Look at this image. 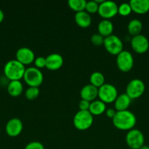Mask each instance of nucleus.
Listing matches in <instances>:
<instances>
[{"label":"nucleus","mask_w":149,"mask_h":149,"mask_svg":"<svg viewBox=\"0 0 149 149\" xmlns=\"http://www.w3.org/2000/svg\"><path fill=\"white\" fill-rule=\"evenodd\" d=\"M112 120L114 126L120 130H131L137 122L135 115L129 110L117 111Z\"/></svg>","instance_id":"1"},{"label":"nucleus","mask_w":149,"mask_h":149,"mask_svg":"<svg viewBox=\"0 0 149 149\" xmlns=\"http://www.w3.org/2000/svg\"><path fill=\"white\" fill-rule=\"evenodd\" d=\"M26 68L17 60H10L5 63L4 66V76L10 81L20 80L23 78Z\"/></svg>","instance_id":"2"},{"label":"nucleus","mask_w":149,"mask_h":149,"mask_svg":"<svg viewBox=\"0 0 149 149\" xmlns=\"http://www.w3.org/2000/svg\"><path fill=\"white\" fill-rule=\"evenodd\" d=\"M93 122V115L89 111H78L73 118V125L76 129L84 131L91 127Z\"/></svg>","instance_id":"3"},{"label":"nucleus","mask_w":149,"mask_h":149,"mask_svg":"<svg viewBox=\"0 0 149 149\" xmlns=\"http://www.w3.org/2000/svg\"><path fill=\"white\" fill-rule=\"evenodd\" d=\"M23 79L29 87H39L43 81V74L39 68L29 67L26 68Z\"/></svg>","instance_id":"4"},{"label":"nucleus","mask_w":149,"mask_h":149,"mask_svg":"<svg viewBox=\"0 0 149 149\" xmlns=\"http://www.w3.org/2000/svg\"><path fill=\"white\" fill-rule=\"evenodd\" d=\"M118 95L116 87L111 84L105 83L98 88V97L99 100L105 103H112L115 101Z\"/></svg>","instance_id":"5"},{"label":"nucleus","mask_w":149,"mask_h":149,"mask_svg":"<svg viewBox=\"0 0 149 149\" xmlns=\"http://www.w3.org/2000/svg\"><path fill=\"white\" fill-rule=\"evenodd\" d=\"M145 90V83L140 79H131L127 84L126 87V93L132 100L142 96Z\"/></svg>","instance_id":"6"},{"label":"nucleus","mask_w":149,"mask_h":149,"mask_svg":"<svg viewBox=\"0 0 149 149\" xmlns=\"http://www.w3.org/2000/svg\"><path fill=\"white\" fill-rule=\"evenodd\" d=\"M126 143L130 149H139L145 143L144 135L140 130L134 128L127 132Z\"/></svg>","instance_id":"7"},{"label":"nucleus","mask_w":149,"mask_h":149,"mask_svg":"<svg viewBox=\"0 0 149 149\" xmlns=\"http://www.w3.org/2000/svg\"><path fill=\"white\" fill-rule=\"evenodd\" d=\"M116 56V64L118 69L123 72L131 71L134 65L132 54L127 50H123Z\"/></svg>","instance_id":"8"},{"label":"nucleus","mask_w":149,"mask_h":149,"mask_svg":"<svg viewBox=\"0 0 149 149\" xmlns=\"http://www.w3.org/2000/svg\"><path fill=\"white\" fill-rule=\"evenodd\" d=\"M103 45L105 49L111 55H118L121 51L124 50L122 41L116 35L112 34L105 37Z\"/></svg>","instance_id":"9"},{"label":"nucleus","mask_w":149,"mask_h":149,"mask_svg":"<svg viewBox=\"0 0 149 149\" xmlns=\"http://www.w3.org/2000/svg\"><path fill=\"white\" fill-rule=\"evenodd\" d=\"M98 13L103 19H110L118 14V5L113 1H103L99 4Z\"/></svg>","instance_id":"10"},{"label":"nucleus","mask_w":149,"mask_h":149,"mask_svg":"<svg viewBox=\"0 0 149 149\" xmlns=\"http://www.w3.org/2000/svg\"><path fill=\"white\" fill-rule=\"evenodd\" d=\"M131 46L133 50L138 54H143L149 49V41L146 36L139 34L132 36L131 39Z\"/></svg>","instance_id":"11"},{"label":"nucleus","mask_w":149,"mask_h":149,"mask_svg":"<svg viewBox=\"0 0 149 149\" xmlns=\"http://www.w3.org/2000/svg\"><path fill=\"white\" fill-rule=\"evenodd\" d=\"M16 60L23 65H29L35 60V55L33 50L27 47H22L18 49L15 53Z\"/></svg>","instance_id":"12"},{"label":"nucleus","mask_w":149,"mask_h":149,"mask_svg":"<svg viewBox=\"0 0 149 149\" xmlns=\"http://www.w3.org/2000/svg\"><path fill=\"white\" fill-rule=\"evenodd\" d=\"M23 122L18 118H13L6 124L5 131L10 137H17L23 130Z\"/></svg>","instance_id":"13"},{"label":"nucleus","mask_w":149,"mask_h":149,"mask_svg":"<svg viewBox=\"0 0 149 149\" xmlns=\"http://www.w3.org/2000/svg\"><path fill=\"white\" fill-rule=\"evenodd\" d=\"M46 59V67L48 69L51 71H56L59 68H61V66L64 64V58L61 56V55L58 53H51L48 55L45 58Z\"/></svg>","instance_id":"14"},{"label":"nucleus","mask_w":149,"mask_h":149,"mask_svg":"<svg viewBox=\"0 0 149 149\" xmlns=\"http://www.w3.org/2000/svg\"><path fill=\"white\" fill-rule=\"evenodd\" d=\"M80 95L82 100L92 102L98 97V88L92 84H86L82 87L80 92Z\"/></svg>","instance_id":"15"},{"label":"nucleus","mask_w":149,"mask_h":149,"mask_svg":"<svg viewBox=\"0 0 149 149\" xmlns=\"http://www.w3.org/2000/svg\"><path fill=\"white\" fill-rule=\"evenodd\" d=\"M129 4L131 10L139 15H143L149 11V0H131Z\"/></svg>","instance_id":"16"},{"label":"nucleus","mask_w":149,"mask_h":149,"mask_svg":"<svg viewBox=\"0 0 149 149\" xmlns=\"http://www.w3.org/2000/svg\"><path fill=\"white\" fill-rule=\"evenodd\" d=\"M131 99L127 95V93H122V94L118 95V97L114 101L115 109L117 111L127 110L131 104Z\"/></svg>","instance_id":"17"},{"label":"nucleus","mask_w":149,"mask_h":149,"mask_svg":"<svg viewBox=\"0 0 149 149\" xmlns=\"http://www.w3.org/2000/svg\"><path fill=\"white\" fill-rule=\"evenodd\" d=\"M74 20L77 26L81 28H88L91 24L92 19L90 14L86 10L76 13L74 15Z\"/></svg>","instance_id":"18"},{"label":"nucleus","mask_w":149,"mask_h":149,"mask_svg":"<svg viewBox=\"0 0 149 149\" xmlns=\"http://www.w3.org/2000/svg\"><path fill=\"white\" fill-rule=\"evenodd\" d=\"M113 24L108 19H103L98 24V33L103 37H107L112 34Z\"/></svg>","instance_id":"19"},{"label":"nucleus","mask_w":149,"mask_h":149,"mask_svg":"<svg viewBox=\"0 0 149 149\" xmlns=\"http://www.w3.org/2000/svg\"><path fill=\"white\" fill-rule=\"evenodd\" d=\"M7 93L9 95L13 97H18L20 95L23 93V86L20 80H14V81H10L7 84Z\"/></svg>","instance_id":"20"},{"label":"nucleus","mask_w":149,"mask_h":149,"mask_svg":"<svg viewBox=\"0 0 149 149\" xmlns=\"http://www.w3.org/2000/svg\"><path fill=\"white\" fill-rule=\"evenodd\" d=\"M106 109V105L104 102L100 100H94L91 102L89 111L93 116H99L105 112Z\"/></svg>","instance_id":"21"},{"label":"nucleus","mask_w":149,"mask_h":149,"mask_svg":"<svg viewBox=\"0 0 149 149\" xmlns=\"http://www.w3.org/2000/svg\"><path fill=\"white\" fill-rule=\"evenodd\" d=\"M127 30L132 36L140 34L143 30V23L138 19H132L129 22Z\"/></svg>","instance_id":"22"},{"label":"nucleus","mask_w":149,"mask_h":149,"mask_svg":"<svg viewBox=\"0 0 149 149\" xmlns=\"http://www.w3.org/2000/svg\"><path fill=\"white\" fill-rule=\"evenodd\" d=\"M89 80H90L91 84L99 88V87H100L101 86H102L105 84V79L103 74L99 72V71H95V72L92 73L91 74Z\"/></svg>","instance_id":"23"},{"label":"nucleus","mask_w":149,"mask_h":149,"mask_svg":"<svg viewBox=\"0 0 149 149\" xmlns=\"http://www.w3.org/2000/svg\"><path fill=\"white\" fill-rule=\"evenodd\" d=\"M86 0H69L68 5L72 10L76 13L84 11L86 8Z\"/></svg>","instance_id":"24"},{"label":"nucleus","mask_w":149,"mask_h":149,"mask_svg":"<svg viewBox=\"0 0 149 149\" xmlns=\"http://www.w3.org/2000/svg\"><path fill=\"white\" fill-rule=\"evenodd\" d=\"M39 87H29L25 92V97L29 100H35L39 95Z\"/></svg>","instance_id":"25"},{"label":"nucleus","mask_w":149,"mask_h":149,"mask_svg":"<svg viewBox=\"0 0 149 149\" xmlns=\"http://www.w3.org/2000/svg\"><path fill=\"white\" fill-rule=\"evenodd\" d=\"M132 12L129 3L124 2L118 6V13L122 16H127Z\"/></svg>","instance_id":"26"},{"label":"nucleus","mask_w":149,"mask_h":149,"mask_svg":"<svg viewBox=\"0 0 149 149\" xmlns=\"http://www.w3.org/2000/svg\"><path fill=\"white\" fill-rule=\"evenodd\" d=\"M99 7V4L95 0H91V1H89L86 2L85 10L89 14H91V13L93 14V13H98Z\"/></svg>","instance_id":"27"},{"label":"nucleus","mask_w":149,"mask_h":149,"mask_svg":"<svg viewBox=\"0 0 149 149\" xmlns=\"http://www.w3.org/2000/svg\"><path fill=\"white\" fill-rule=\"evenodd\" d=\"M104 40H105V37H103L99 33H93L91 37V42L95 46H101L102 45H103Z\"/></svg>","instance_id":"28"},{"label":"nucleus","mask_w":149,"mask_h":149,"mask_svg":"<svg viewBox=\"0 0 149 149\" xmlns=\"http://www.w3.org/2000/svg\"><path fill=\"white\" fill-rule=\"evenodd\" d=\"M24 149H45L43 144L39 141H32L26 144Z\"/></svg>","instance_id":"29"},{"label":"nucleus","mask_w":149,"mask_h":149,"mask_svg":"<svg viewBox=\"0 0 149 149\" xmlns=\"http://www.w3.org/2000/svg\"><path fill=\"white\" fill-rule=\"evenodd\" d=\"M34 63L35 67L39 68H39H45V65H46V59L44 57L39 56L37 57V58H35Z\"/></svg>","instance_id":"30"},{"label":"nucleus","mask_w":149,"mask_h":149,"mask_svg":"<svg viewBox=\"0 0 149 149\" xmlns=\"http://www.w3.org/2000/svg\"><path fill=\"white\" fill-rule=\"evenodd\" d=\"M91 102L87 101V100H82L80 101L78 104V107L80 111H89V107H90Z\"/></svg>","instance_id":"31"},{"label":"nucleus","mask_w":149,"mask_h":149,"mask_svg":"<svg viewBox=\"0 0 149 149\" xmlns=\"http://www.w3.org/2000/svg\"><path fill=\"white\" fill-rule=\"evenodd\" d=\"M117 111L114 109H108L105 111V114L110 119H113V117L115 116V113H116Z\"/></svg>","instance_id":"32"},{"label":"nucleus","mask_w":149,"mask_h":149,"mask_svg":"<svg viewBox=\"0 0 149 149\" xmlns=\"http://www.w3.org/2000/svg\"><path fill=\"white\" fill-rule=\"evenodd\" d=\"M4 18V12L0 9V23L3 21Z\"/></svg>","instance_id":"33"},{"label":"nucleus","mask_w":149,"mask_h":149,"mask_svg":"<svg viewBox=\"0 0 149 149\" xmlns=\"http://www.w3.org/2000/svg\"><path fill=\"white\" fill-rule=\"evenodd\" d=\"M139 149H149V146H148V145H143V146L142 147H140V148Z\"/></svg>","instance_id":"34"},{"label":"nucleus","mask_w":149,"mask_h":149,"mask_svg":"<svg viewBox=\"0 0 149 149\" xmlns=\"http://www.w3.org/2000/svg\"><path fill=\"white\" fill-rule=\"evenodd\" d=\"M0 132H1V130H0Z\"/></svg>","instance_id":"35"}]
</instances>
